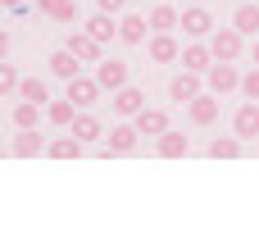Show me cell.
I'll return each mask as SVG.
<instances>
[{
	"label": "cell",
	"instance_id": "obj_1",
	"mask_svg": "<svg viewBox=\"0 0 259 241\" xmlns=\"http://www.w3.org/2000/svg\"><path fill=\"white\" fill-rule=\"evenodd\" d=\"M205 87L214 96H228V91H241V73H237V59H214L205 68Z\"/></svg>",
	"mask_w": 259,
	"mask_h": 241
},
{
	"label": "cell",
	"instance_id": "obj_2",
	"mask_svg": "<svg viewBox=\"0 0 259 241\" xmlns=\"http://www.w3.org/2000/svg\"><path fill=\"white\" fill-rule=\"evenodd\" d=\"M209 50H214V59H241L246 36H241L237 27H214V32H209Z\"/></svg>",
	"mask_w": 259,
	"mask_h": 241
},
{
	"label": "cell",
	"instance_id": "obj_3",
	"mask_svg": "<svg viewBox=\"0 0 259 241\" xmlns=\"http://www.w3.org/2000/svg\"><path fill=\"white\" fill-rule=\"evenodd\" d=\"M178 27H187V36H191V41H200V36H209V32H214V14L196 0V5H187V9H182Z\"/></svg>",
	"mask_w": 259,
	"mask_h": 241
},
{
	"label": "cell",
	"instance_id": "obj_4",
	"mask_svg": "<svg viewBox=\"0 0 259 241\" xmlns=\"http://www.w3.org/2000/svg\"><path fill=\"white\" fill-rule=\"evenodd\" d=\"M137 141H141V132H137V123H118L109 137H105V146H100V155H132L137 150Z\"/></svg>",
	"mask_w": 259,
	"mask_h": 241
},
{
	"label": "cell",
	"instance_id": "obj_5",
	"mask_svg": "<svg viewBox=\"0 0 259 241\" xmlns=\"http://www.w3.org/2000/svg\"><path fill=\"white\" fill-rule=\"evenodd\" d=\"M64 96H68V100H73L77 109H91V105L100 100V82H96V77H82V73H77V77H68Z\"/></svg>",
	"mask_w": 259,
	"mask_h": 241
},
{
	"label": "cell",
	"instance_id": "obj_6",
	"mask_svg": "<svg viewBox=\"0 0 259 241\" xmlns=\"http://www.w3.org/2000/svg\"><path fill=\"white\" fill-rule=\"evenodd\" d=\"M232 132H237L241 141L259 137V100H241V105H237V114H232Z\"/></svg>",
	"mask_w": 259,
	"mask_h": 241
},
{
	"label": "cell",
	"instance_id": "obj_7",
	"mask_svg": "<svg viewBox=\"0 0 259 241\" xmlns=\"http://www.w3.org/2000/svg\"><path fill=\"white\" fill-rule=\"evenodd\" d=\"M64 46H68V50H73V55H77L82 64H100V50H105V46H100V41H96V36H91L87 27L68 32V41H64Z\"/></svg>",
	"mask_w": 259,
	"mask_h": 241
},
{
	"label": "cell",
	"instance_id": "obj_8",
	"mask_svg": "<svg viewBox=\"0 0 259 241\" xmlns=\"http://www.w3.org/2000/svg\"><path fill=\"white\" fill-rule=\"evenodd\" d=\"M182 59V46L173 32H150V64H173Z\"/></svg>",
	"mask_w": 259,
	"mask_h": 241
},
{
	"label": "cell",
	"instance_id": "obj_9",
	"mask_svg": "<svg viewBox=\"0 0 259 241\" xmlns=\"http://www.w3.org/2000/svg\"><path fill=\"white\" fill-rule=\"evenodd\" d=\"M96 82H100V91L127 87V64H123V59H100V64H96Z\"/></svg>",
	"mask_w": 259,
	"mask_h": 241
},
{
	"label": "cell",
	"instance_id": "obj_10",
	"mask_svg": "<svg viewBox=\"0 0 259 241\" xmlns=\"http://www.w3.org/2000/svg\"><path fill=\"white\" fill-rule=\"evenodd\" d=\"M200 77H205V73H191V68H182V73H178V77L168 82V96H173L178 105H187V100H196V96L205 91V87H200Z\"/></svg>",
	"mask_w": 259,
	"mask_h": 241
},
{
	"label": "cell",
	"instance_id": "obj_11",
	"mask_svg": "<svg viewBox=\"0 0 259 241\" xmlns=\"http://www.w3.org/2000/svg\"><path fill=\"white\" fill-rule=\"evenodd\" d=\"M187 114H191L196 128H209V123L219 118V96H214V91H200L196 100H187Z\"/></svg>",
	"mask_w": 259,
	"mask_h": 241
},
{
	"label": "cell",
	"instance_id": "obj_12",
	"mask_svg": "<svg viewBox=\"0 0 259 241\" xmlns=\"http://www.w3.org/2000/svg\"><path fill=\"white\" fill-rule=\"evenodd\" d=\"M132 123H137L141 137H159V132H168V114H164V109H150V105H141V109L132 114Z\"/></svg>",
	"mask_w": 259,
	"mask_h": 241
},
{
	"label": "cell",
	"instance_id": "obj_13",
	"mask_svg": "<svg viewBox=\"0 0 259 241\" xmlns=\"http://www.w3.org/2000/svg\"><path fill=\"white\" fill-rule=\"evenodd\" d=\"M146 36H150V18H141V14H123V18H118V41L141 46Z\"/></svg>",
	"mask_w": 259,
	"mask_h": 241
},
{
	"label": "cell",
	"instance_id": "obj_14",
	"mask_svg": "<svg viewBox=\"0 0 259 241\" xmlns=\"http://www.w3.org/2000/svg\"><path fill=\"white\" fill-rule=\"evenodd\" d=\"M214 64V50H209V41H191V46H182V68H191V73H205Z\"/></svg>",
	"mask_w": 259,
	"mask_h": 241
},
{
	"label": "cell",
	"instance_id": "obj_15",
	"mask_svg": "<svg viewBox=\"0 0 259 241\" xmlns=\"http://www.w3.org/2000/svg\"><path fill=\"white\" fill-rule=\"evenodd\" d=\"M232 27H237L241 36H259V5H255V0H241V5H237Z\"/></svg>",
	"mask_w": 259,
	"mask_h": 241
},
{
	"label": "cell",
	"instance_id": "obj_16",
	"mask_svg": "<svg viewBox=\"0 0 259 241\" xmlns=\"http://www.w3.org/2000/svg\"><path fill=\"white\" fill-rule=\"evenodd\" d=\"M155 150H159L164 159H182V155L191 150V141H187V132H173V128H168V132H159Z\"/></svg>",
	"mask_w": 259,
	"mask_h": 241
},
{
	"label": "cell",
	"instance_id": "obj_17",
	"mask_svg": "<svg viewBox=\"0 0 259 241\" xmlns=\"http://www.w3.org/2000/svg\"><path fill=\"white\" fill-rule=\"evenodd\" d=\"M87 32H91V36H96V41L105 46V41H114V36H118V23H114V14H105V9H96V14L87 18Z\"/></svg>",
	"mask_w": 259,
	"mask_h": 241
},
{
	"label": "cell",
	"instance_id": "obj_18",
	"mask_svg": "<svg viewBox=\"0 0 259 241\" xmlns=\"http://www.w3.org/2000/svg\"><path fill=\"white\" fill-rule=\"evenodd\" d=\"M50 73L68 82V77H77V73H82V59H77V55L64 46V50H55V55H50Z\"/></svg>",
	"mask_w": 259,
	"mask_h": 241
},
{
	"label": "cell",
	"instance_id": "obj_19",
	"mask_svg": "<svg viewBox=\"0 0 259 241\" xmlns=\"http://www.w3.org/2000/svg\"><path fill=\"white\" fill-rule=\"evenodd\" d=\"M68 132H73V137H82V141H96V137H105V128H100V118H96V114H87V109H77V114H73V123H68Z\"/></svg>",
	"mask_w": 259,
	"mask_h": 241
},
{
	"label": "cell",
	"instance_id": "obj_20",
	"mask_svg": "<svg viewBox=\"0 0 259 241\" xmlns=\"http://www.w3.org/2000/svg\"><path fill=\"white\" fill-rule=\"evenodd\" d=\"M82 150H87V141H82V137H73V132H68V137H55V141L46 146V155H50V159H77Z\"/></svg>",
	"mask_w": 259,
	"mask_h": 241
},
{
	"label": "cell",
	"instance_id": "obj_21",
	"mask_svg": "<svg viewBox=\"0 0 259 241\" xmlns=\"http://www.w3.org/2000/svg\"><path fill=\"white\" fill-rule=\"evenodd\" d=\"M141 105H146V96H141V87H118V91H114V109H118L123 118H132V114H137Z\"/></svg>",
	"mask_w": 259,
	"mask_h": 241
},
{
	"label": "cell",
	"instance_id": "obj_22",
	"mask_svg": "<svg viewBox=\"0 0 259 241\" xmlns=\"http://www.w3.org/2000/svg\"><path fill=\"white\" fill-rule=\"evenodd\" d=\"M14 155H18V159L41 155V132H36V128H18V137H14Z\"/></svg>",
	"mask_w": 259,
	"mask_h": 241
},
{
	"label": "cell",
	"instance_id": "obj_23",
	"mask_svg": "<svg viewBox=\"0 0 259 241\" xmlns=\"http://www.w3.org/2000/svg\"><path fill=\"white\" fill-rule=\"evenodd\" d=\"M41 109H46V105L18 96V105H14V128H36V123H41Z\"/></svg>",
	"mask_w": 259,
	"mask_h": 241
},
{
	"label": "cell",
	"instance_id": "obj_24",
	"mask_svg": "<svg viewBox=\"0 0 259 241\" xmlns=\"http://www.w3.org/2000/svg\"><path fill=\"white\" fill-rule=\"evenodd\" d=\"M36 9H41L46 18H59V23H73V18H77V5H73V0H36Z\"/></svg>",
	"mask_w": 259,
	"mask_h": 241
},
{
	"label": "cell",
	"instance_id": "obj_25",
	"mask_svg": "<svg viewBox=\"0 0 259 241\" xmlns=\"http://www.w3.org/2000/svg\"><path fill=\"white\" fill-rule=\"evenodd\" d=\"M178 18H182V14H178L173 5H155V9H150V32H173Z\"/></svg>",
	"mask_w": 259,
	"mask_h": 241
},
{
	"label": "cell",
	"instance_id": "obj_26",
	"mask_svg": "<svg viewBox=\"0 0 259 241\" xmlns=\"http://www.w3.org/2000/svg\"><path fill=\"white\" fill-rule=\"evenodd\" d=\"M73 114H77V105H73L68 96H64V100H50V105H46V118H50L55 128H68V123H73Z\"/></svg>",
	"mask_w": 259,
	"mask_h": 241
},
{
	"label": "cell",
	"instance_id": "obj_27",
	"mask_svg": "<svg viewBox=\"0 0 259 241\" xmlns=\"http://www.w3.org/2000/svg\"><path fill=\"white\" fill-rule=\"evenodd\" d=\"M18 96H23V100H36V105H50V87H46L41 77H23V82H18Z\"/></svg>",
	"mask_w": 259,
	"mask_h": 241
},
{
	"label": "cell",
	"instance_id": "obj_28",
	"mask_svg": "<svg viewBox=\"0 0 259 241\" xmlns=\"http://www.w3.org/2000/svg\"><path fill=\"white\" fill-rule=\"evenodd\" d=\"M241 146H246V141L232 132V137H219V141H209V155H214V159H237V155H241Z\"/></svg>",
	"mask_w": 259,
	"mask_h": 241
},
{
	"label": "cell",
	"instance_id": "obj_29",
	"mask_svg": "<svg viewBox=\"0 0 259 241\" xmlns=\"http://www.w3.org/2000/svg\"><path fill=\"white\" fill-rule=\"evenodd\" d=\"M18 82H23V77H18V68L0 59V96H14V91H18Z\"/></svg>",
	"mask_w": 259,
	"mask_h": 241
},
{
	"label": "cell",
	"instance_id": "obj_30",
	"mask_svg": "<svg viewBox=\"0 0 259 241\" xmlns=\"http://www.w3.org/2000/svg\"><path fill=\"white\" fill-rule=\"evenodd\" d=\"M241 96H246V100H259V64L250 73H241Z\"/></svg>",
	"mask_w": 259,
	"mask_h": 241
},
{
	"label": "cell",
	"instance_id": "obj_31",
	"mask_svg": "<svg viewBox=\"0 0 259 241\" xmlns=\"http://www.w3.org/2000/svg\"><path fill=\"white\" fill-rule=\"evenodd\" d=\"M96 5H100L105 14H123V9H127V0H96Z\"/></svg>",
	"mask_w": 259,
	"mask_h": 241
},
{
	"label": "cell",
	"instance_id": "obj_32",
	"mask_svg": "<svg viewBox=\"0 0 259 241\" xmlns=\"http://www.w3.org/2000/svg\"><path fill=\"white\" fill-rule=\"evenodd\" d=\"M5 55H9V32L0 27V59H5Z\"/></svg>",
	"mask_w": 259,
	"mask_h": 241
},
{
	"label": "cell",
	"instance_id": "obj_33",
	"mask_svg": "<svg viewBox=\"0 0 259 241\" xmlns=\"http://www.w3.org/2000/svg\"><path fill=\"white\" fill-rule=\"evenodd\" d=\"M18 5H23V0H0V9H18Z\"/></svg>",
	"mask_w": 259,
	"mask_h": 241
},
{
	"label": "cell",
	"instance_id": "obj_34",
	"mask_svg": "<svg viewBox=\"0 0 259 241\" xmlns=\"http://www.w3.org/2000/svg\"><path fill=\"white\" fill-rule=\"evenodd\" d=\"M250 59H255V64H259V36H255V46H250Z\"/></svg>",
	"mask_w": 259,
	"mask_h": 241
},
{
	"label": "cell",
	"instance_id": "obj_35",
	"mask_svg": "<svg viewBox=\"0 0 259 241\" xmlns=\"http://www.w3.org/2000/svg\"><path fill=\"white\" fill-rule=\"evenodd\" d=\"M237 5H241V0H237Z\"/></svg>",
	"mask_w": 259,
	"mask_h": 241
},
{
	"label": "cell",
	"instance_id": "obj_36",
	"mask_svg": "<svg viewBox=\"0 0 259 241\" xmlns=\"http://www.w3.org/2000/svg\"><path fill=\"white\" fill-rule=\"evenodd\" d=\"M191 5H196V0H191Z\"/></svg>",
	"mask_w": 259,
	"mask_h": 241
}]
</instances>
